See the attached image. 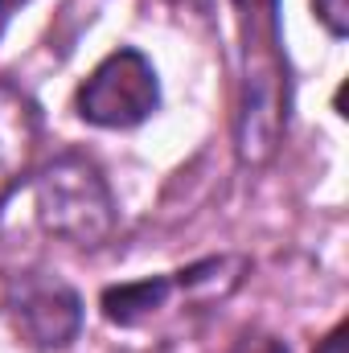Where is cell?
<instances>
[{"mask_svg": "<svg viewBox=\"0 0 349 353\" xmlns=\"http://www.w3.org/2000/svg\"><path fill=\"white\" fill-rule=\"evenodd\" d=\"M239 25V107L235 152L247 169L275 161L292 119V70L283 50L279 0H230Z\"/></svg>", "mask_w": 349, "mask_h": 353, "instance_id": "cell-1", "label": "cell"}, {"mask_svg": "<svg viewBox=\"0 0 349 353\" xmlns=\"http://www.w3.org/2000/svg\"><path fill=\"white\" fill-rule=\"evenodd\" d=\"M8 312L33 350H66L83 333V296L50 271H21L8 288Z\"/></svg>", "mask_w": 349, "mask_h": 353, "instance_id": "cell-4", "label": "cell"}, {"mask_svg": "<svg viewBox=\"0 0 349 353\" xmlns=\"http://www.w3.org/2000/svg\"><path fill=\"white\" fill-rule=\"evenodd\" d=\"M33 210L50 239L79 251L111 243L119 226L115 193L87 152H58L33 176Z\"/></svg>", "mask_w": 349, "mask_h": 353, "instance_id": "cell-2", "label": "cell"}, {"mask_svg": "<svg viewBox=\"0 0 349 353\" xmlns=\"http://www.w3.org/2000/svg\"><path fill=\"white\" fill-rule=\"evenodd\" d=\"M312 12L317 21L329 29V37H346L349 33V0H312Z\"/></svg>", "mask_w": 349, "mask_h": 353, "instance_id": "cell-8", "label": "cell"}, {"mask_svg": "<svg viewBox=\"0 0 349 353\" xmlns=\"http://www.w3.org/2000/svg\"><path fill=\"white\" fill-rule=\"evenodd\" d=\"M173 275H144V279H128V283H111L99 296V308L107 316V325L115 329H140L144 321H152L169 296H173Z\"/></svg>", "mask_w": 349, "mask_h": 353, "instance_id": "cell-6", "label": "cell"}, {"mask_svg": "<svg viewBox=\"0 0 349 353\" xmlns=\"http://www.w3.org/2000/svg\"><path fill=\"white\" fill-rule=\"evenodd\" d=\"M41 136V115L37 103L8 79H0V201L12 193V185L33 161Z\"/></svg>", "mask_w": 349, "mask_h": 353, "instance_id": "cell-5", "label": "cell"}, {"mask_svg": "<svg viewBox=\"0 0 349 353\" xmlns=\"http://www.w3.org/2000/svg\"><path fill=\"white\" fill-rule=\"evenodd\" d=\"M247 271L251 263L243 255H210V259L181 267L173 275V288H181L189 300H226L247 279Z\"/></svg>", "mask_w": 349, "mask_h": 353, "instance_id": "cell-7", "label": "cell"}, {"mask_svg": "<svg viewBox=\"0 0 349 353\" xmlns=\"http://www.w3.org/2000/svg\"><path fill=\"white\" fill-rule=\"evenodd\" d=\"M226 353H292V345L275 333H263V329H247L239 333V341L230 345Z\"/></svg>", "mask_w": 349, "mask_h": 353, "instance_id": "cell-9", "label": "cell"}, {"mask_svg": "<svg viewBox=\"0 0 349 353\" xmlns=\"http://www.w3.org/2000/svg\"><path fill=\"white\" fill-rule=\"evenodd\" d=\"M165 4H173L177 12H197V17L214 12V0H165Z\"/></svg>", "mask_w": 349, "mask_h": 353, "instance_id": "cell-11", "label": "cell"}, {"mask_svg": "<svg viewBox=\"0 0 349 353\" xmlns=\"http://www.w3.org/2000/svg\"><path fill=\"white\" fill-rule=\"evenodd\" d=\"M79 119L103 132H132L161 111V79L144 50H111L74 90Z\"/></svg>", "mask_w": 349, "mask_h": 353, "instance_id": "cell-3", "label": "cell"}, {"mask_svg": "<svg viewBox=\"0 0 349 353\" xmlns=\"http://www.w3.org/2000/svg\"><path fill=\"white\" fill-rule=\"evenodd\" d=\"M317 353H346V321H341V325H333V333L317 345Z\"/></svg>", "mask_w": 349, "mask_h": 353, "instance_id": "cell-10", "label": "cell"}, {"mask_svg": "<svg viewBox=\"0 0 349 353\" xmlns=\"http://www.w3.org/2000/svg\"><path fill=\"white\" fill-rule=\"evenodd\" d=\"M17 4H21V0H0V33H4V25H8V17H12Z\"/></svg>", "mask_w": 349, "mask_h": 353, "instance_id": "cell-12", "label": "cell"}]
</instances>
